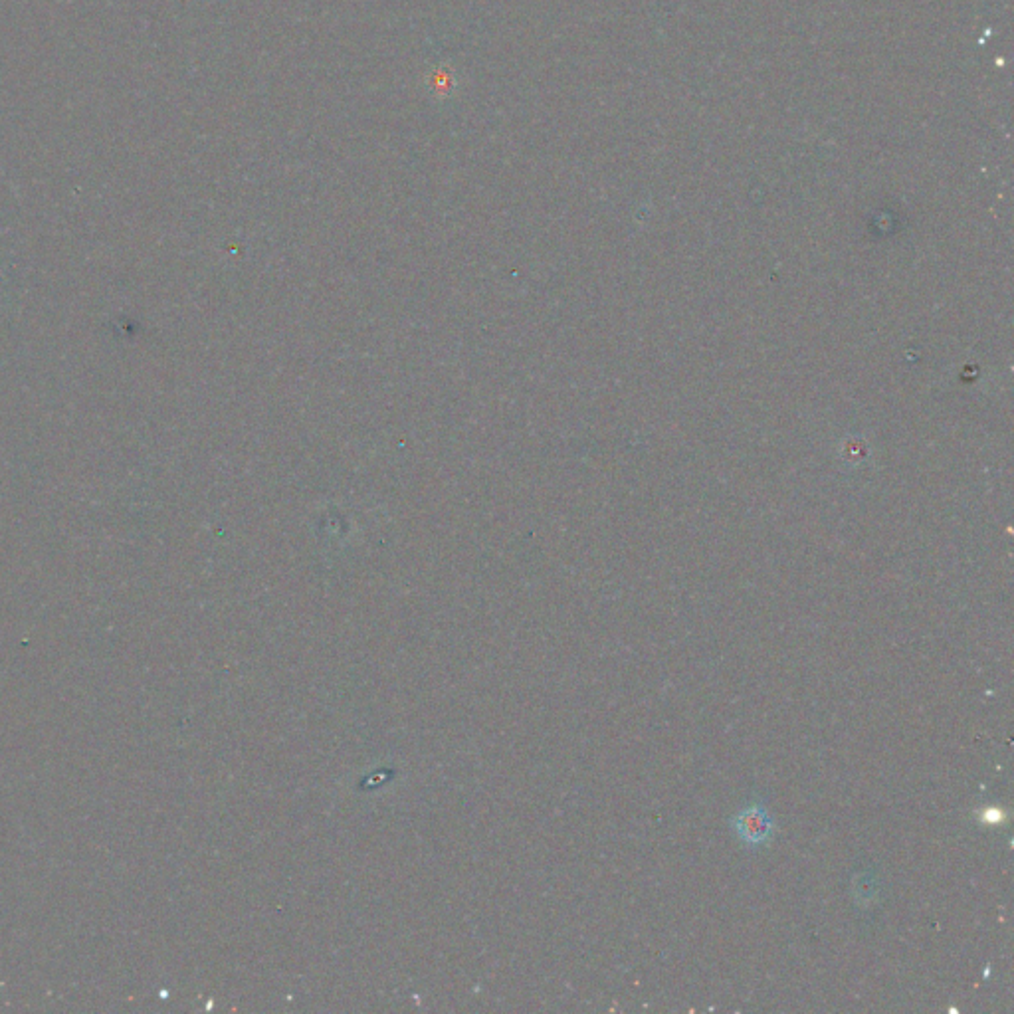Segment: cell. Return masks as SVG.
I'll list each match as a JSON object with an SVG mask.
<instances>
[{
  "label": "cell",
  "instance_id": "obj_1",
  "mask_svg": "<svg viewBox=\"0 0 1014 1014\" xmlns=\"http://www.w3.org/2000/svg\"><path fill=\"white\" fill-rule=\"evenodd\" d=\"M731 828L749 848L765 846L775 832V820L763 805H751L731 818Z\"/></svg>",
  "mask_w": 1014,
  "mask_h": 1014
},
{
  "label": "cell",
  "instance_id": "obj_2",
  "mask_svg": "<svg viewBox=\"0 0 1014 1014\" xmlns=\"http://www.w3.org/2000/svg\"><path fill=\"white\" fill-rule=\"evenodd\" d=\"M424 86L434 100H450L458 94L460 80L448 64H434L424 76Z\"/></svg>",
  "mask_w": 1014,
  "mask_h": 1014
}]
</instances>
